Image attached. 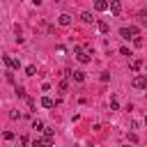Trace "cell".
<instances>
[{
    "label": "cell",
    "mask_w": 147,
    "mask_h": 147,
    "mask_svg": "<svg viewBox=\"0 0 147 147\" xmlns=\"http://www.w3.org/2000/svg\"><path fill=\"white\" fill-rule=\"evenodd\" d=\"M138 32H140V30H138L136 25H131V28H122V30H119V37H122V39H133V37H138Z\"/></svg>",
    "instance_id": "6da1fadb"
},
{
    "label": "cell",
    "mask_w": 147,
    "mask_h": 147,
    "mask_svg": "<svg viewBox=\"0 0 147 147\" xmlns=\"http://www.w3.org/2000/svg\"><path fill=\"white\" fill-rule=\"evenodd\" d=\"M133 87L136 90H147V76H142V74H138V76H133Z\"/></svg>",
    "instance_id": "7a4b0ae2"
},
{
    "label": "cell",
    "mask_w": 147,
    "mask_h": 147,
    "mask_svg": "<svg viewBox=\"0 0 147 147\" xmlns=\"http://www.w3.org/2000/svg\"><path fill=\"white\" fill-rule=\"evenodd\" d=\"M74 51H76V57H78V62H80V64H87V62L92 60V57H90V53H85L80 46H76Z\"/></svg>",
    "instance_id": "3957f363"
},
{
    "label": "cell",
    "mask_w": 147,
    "mask_h": 147,
    "mask_svg": "<svg viewBox=\"0 0 147 147\" xmlns=\"http://www.w3.org/2000/svg\"><path fill=\"white\" fill-rule=\"evenodd\" d=\"M108 9H110V11H113V14L117 16V14L122 11V2H119V0H110V5H108Z\"/></svg>",
    "instance_id": "277c9868"
},
{
    "label": "cell",
    "mask_w": 147,
    "mask_h": 147,
    "mask_svg": "<svg viewBox=\"0 0 147 147\" xmlns=\"http://www.w3.org/2000/svg\"><path fill=\"white\" fill-rule=\"evenodd\" d=\"M57 23H60L62 28H69V25H71V16H69V14H60V16H57Z\"/></svg>",
    "instance_id": "5b68a950"
},
{
    "label": "cell",
    "mask_w": 147,
    "mask_h": 147,
    "mask_svg": "<svg viewBox=\"0 0 147 147\" xmlns=\"http://www.w3.org/2000/svg\"><path fill=\"white\" fill-rule=\"evenodd\" d=\"M108 5H110V2H106V0H94V9H96V11H106Z\"/></svg>",
    "instance_id": "8992f818"
},
{
    "label": "cell",
    "mask_w": 147,
    "mask_h": 147,
    "mask_svg": "<svg viewBox=\"0 0 147 147\" xmlns=\"http://www.w3.org/2000/svg\"><path fill=\"white\" fill-rule=\"evenodd\" d=\"M71 78H74L76 83H83V80H85V71H80V69H78V71H74V74H71Z\"/></svg>",
    "instance_id": "52a82bcc"
},
{
    "label": "cell",
    "mask_w": 147,
    "mask_h": 147,
    "mask_svg": "<svg viewBox=\"0 0 147 147\" xmlns=\"http://www.w3.org/2000/svg\"><path fill=\"white\" fill-rule=\"evenodd\" d=\"M41 106H44V108H53V106H55V101H53L51 96H41Z\"/></svg>",
    "instance_id": "ba28073f"
},
{
    "label": "cell",
    "mask_w": 147,
    "mask_h": 147,
    "mask_svg": "<svg viewBox=\"0 0 147 147\" xmlns=\"http://www.w3.org/2000/svg\"><path fill=\"white\" fill-rule=\"evenodd\" d=\"M80 21H83V23H94V18H92L90 11H83V14H80Z\"/></svg>",
    "instance_id": "9c48e42d"
},
{
    "label": "cell",
    "mask_w": 147,
    "mask_h": 147,
    "mask_svg": "<svg viewBox=\"0 0 147 147\" xmlns=\"http://www.w3.org/2000/svg\"><path fill=\"white\" fill-rule=\"evenodd\" d=\"M96 28H99V32H108V30H110V25H108L106 21H99V23H96Z\"/></svg>",
    "instance_id": "30bf717a"
},
{
    "label": "cell",
    "mask_w": 147,
    "mask_h": 147,
    "mask_svg": "<svg viewBox=\"0 0 147 147\" xmlns=\"http://www.w3.org/2000/svg\"><path fill=\"white\" fill-rule=\"evenodd\" d=\"M129 67H131V71H140L142 62H140V60H131V64H129Z\"/></svg>",
    "instance_id": "8fae6325"
},
{
    "label": "cell",
    "mask_w": 147,
    "mask_h": 147,
    "mask_svg": "<svg viewBox=\"0 0 147 147\" xmlns=\"http://www.w3.org/2000/svg\"><path fill=\"white\" fill-rule=\"evenodd\" d=\"M32 129H34V131H44L46 126H44V122H39V119H34V122H32Z\"/></svg>",
    "instance_id": "7c38bea8"
},
{
    "label": "cell",
    "mask_w": 147,
    "mask_h": 147,
    "mask_svg": "<svg viewBox=\"0 0 147 147\" xmlns=\"http://www.w3.org/2000/svg\"><path fill=\"white\" fill-rule=\"evenodd\" d=\"M34 74H37V67H34V64H30V67L25 69V76H34Z\"/></svg>",
    "instance_id": "4fadbf2b"
},
{
    "label": "cell",
    "mask_w": 147,
    "mask_h": 147,
    "mask_svg": "<svg viewBox=\"0 0 147 147\" xmlns=\"http://www.w3.org/2000/svg\"><path fill=\"white\" fill-rule=\"evenodd\" d=\"M41 145H46L44 138H34V140H32V147H41Z\"/></svg>",
    "instance_id": "5bb4252c"
},
{
    "label": "cell",
    "mask_w": 147,
    "mask_h": 147,
    "mask_svg": "<svg viewBox=\"0 0 147 147\" xmlns=\"http://www.w3.org/2000/svg\"><path fill=\"white\" fill-rule=\"evenodd\" d=\"M16 94H18L21 99H25V90H23V87H16Z\"/></svg>",
    "instance_id": "9a60e30c"
},
{
    "label": "cell",
    "mask_w": 147,
    "mask_h": 147,
    "mask_svg": "<svg viewBox=\"0 0 147 147\" xmlns=\"http://www.w3.org/2000/svg\"><path fill=\"white\" fill-rule=\"evenodd\" d=\"M110 110H119V103H117V101H115V99H113V101H110Z\"/></svg>",
    "instance_id": "2e32d148"
},
{
    "label": "cell",
    "mask_w": 147,
    "mask_h": 147,
    "mask_svg": "<svg viewBox=\"0 0 147 147\" xmlns=\"http://www.w3.org/2000/svg\"><path fill=\"white\" fill-rule=\"evenodd\" d=\"M5 140H14V133L11 131H5Z\"/></svg>",
    "instance_id": "e0dca14e"
},
{
    "label": "cell",
    "mask_w": 147,
    "mask_h": 147,
    "mask_svg": "<svg viewBox=\"0 0 147 147\" xmlns=\"http://www.w3.org/2000/svg\"><path fill=\"white\" fill-rule=\"evenodd\" d=\"M145 124H147V117H145Z\"/></svg>",
    "instance_id": "ac0fdd59"
}]
</instances>
